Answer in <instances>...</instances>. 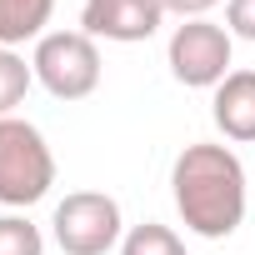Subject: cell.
Masks as SVG:
<instances>
[{
	"mask_svg": "<svg viewBox=\"0 0 255 255\" xmlns=\"http://www.w3.org/2000/svg\"><path fill=\"white\" fill-rule=\"evenodd\" d=\"M170 195L200 240H225L245 220V165L230 145H185L170 165Z\"/></svg>",
	"mask_w": 255,
	"mask_h": 255,
	"instance_id": "cell-1",
	"label": "cell"
},
{
	"mask_svg": "<svg viewBox=\"0 0 255 255\" xmlns=\"http://www.w3.org/2000/svg\"><path fill=\"white\" fill-rule=\"evenodd\" d=\"M55 185V155L30 120H0V205H35Z\"/></svg>",
	"mask_w": 255,
	"mask_h": 255,
	"instance_id": "cell-2",
	"label": "cell"
},
{
	"mask_svg": "<svg viewBox=\"0 0 255 255\" xmlns=\"http://www.w3.org/2000/svg\"><path fill=\"white\" fill-rule=\"evenodd\" d=\"M30 70L55 100H85L100 85V50L85 30H50L45 40H35Z\"/></svg>",
	"mask_w": 255,
	"mask_h": 255,
	"instance_id": "cell-3",
	"label": "cell"
},
{
	"mask_svg": "<svg viewBox=\"0 0 255 255\" xmlns=\"http://www.w3.org/2000/svg\"><path fill=\"white\" fill-rule=\"evenodd\" d=\"M55 245L65 255H105L125 240V220L120 205L105 190H70L55 205Z\"/></svg>",
	"mask_w": 255,
	"mask_h": 255,
	"instance_id": "cell-4",
	"label": "cell"
},
{
	"mask_svg": "<svg viewBox=\"0 0 255 255\" xmlns=\"http://www.w3.org/2000/svg\"><path fill=\"white\" fill-rule=\"evenodd\" d=\"M230 50H235V35L215 20H185L175 25L170 45H165V60H170V75L190 90H215L225 75H230Z\"/></svg>",
	"mask_w": 255,
	"mask_h": 255,
	"instance_id": "cell-5",
	"label": "cell"
},
{
	"mask_svg": "<svg viewBox=\"0 0 255 255\" xmlns=\"http://www.w3.org/2000/svg\"><path fill=\"white\" fill-rule=\"evenodd\" d=\"M160 20H165L160 0H85L80 5V30L90 40H115V45L150 40Z\"/></svg>",
	"mask_w": 255,
	"mask_h": 255,
	"instance_id": "cell-6",
	"label": "cell"
},
{
	"mask_svg": "<svg viewBox=\"0 0 255 255\" xmlns=\"http://www.w3.org/2000/svg\"><path fill=\"white\" fill-rule=\"evenodd\" d=\"M210 115H215V130H220L225 140L250 145V140H255V70H230V75L215 85Z\"/></svg>",
	"mask_w": 255,
	"mask_h": 255,
	"instance_id": "cell-7",
	"label": "cell"
},
{
	"mask_svg": "<svg viewBox=\"0 0 255 255\" xmlns=\"http://www.w3.org/2000/svg\"><path fill=\"white\" fill-rule=\"evenodd\" d=\"M55 15V0H0V45L15 50L25 40H45Z\"/></svg>",
	"mask_w": 255,
	"mask_h": 255,
	"instance_id": "cell-8",
	"label": "cell"
},
{
	"mask_svg": "<svg viewBox=\"0 0 255 255\" xmlns=\"http://www.w3.org/2000/svg\"><path fill=\"white\" fill-rule=\"evenodd\" d=\"M120 255H185V240L160 225V220H145V225H130L120 240Z\"/></svg>",
	"mask_w": 255,
	"mask_h": 255,
	"instance_id": "cell-9",
	"label": "cell"
},
{
	"mask_svg": "<svg viewBox=\"0 0 255 255\" xmlns=\"http://www.w3.org/2000/svg\"><path fill=\"white\" fill-rule=\"evenodd\" d=\"M30 85H35V70L25 65V55H15V50L0 45V120L15 115V105H25Z\"/></svg>",
	"mask_w": 255,
	"mask_h": 255,
	"instance_id": "cell-10",
	"label": "cell"
},
{
	"mask_svg": "<svg viewBox=\"0 0 255 255\" xmlns=\"http://www.w3.org/2000/svg\"><path fill=\"white\" fill-rule=\"evenodd\" d=\"M0 255H45L40 225H30L25 215H0Z\"/></svg>",
	"mask_w": 255,
	"mask_h": 255,
	"instance_id": "cell-11",
	"label": "cell"
},
{
	"mask_svg": "<svg viewBox=\"0 0 255 255\" xmlns=\"http://www.w3.org/2000/svg\"><path fill=\"white\" fill-rule=\"evenodd\" d=\"M225 30L240 40H255V0H225Z\"/></svg>",
	"mask_w": 255,
	"mask_h": 255,
	"instance_id": "cell-12",
	"label": "cell"
},
{
	"mask_svg": "<svg viewBox=\"0 0 255 255\" xmlns=\"http://www.w3.org/2000/svg\"><path fill=\"white\" fill-rule=\"evenodd\" d=\"M220 0H160L165 15H180V20H205V10H215Z\"/></svg>",
	"mask_w": 255,
	"mask_h": 255,
	"instance_id": "cell-13",
	"label": "cell"
}]
</instances>
